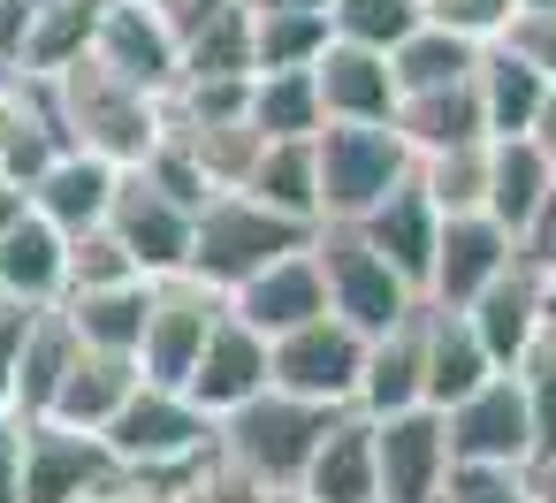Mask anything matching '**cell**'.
<instances>
[{
  "instance_id": "cell-40",
  "label": "cell",
  "mask_w": 556,
  "mask_h": 503,
  "mask_svg": "<svg viewBox=\"0 0 556 503\" xmlns=\"http://www.w3.org/2000/svg\"><path fill=\"white\" fill-rule=\"evenodd\" d=\"M518 389H526V412H533V457L556 450V328H541V343L510 366Z\"/></svg>"
},
{
  "instance_id": "cell-14",
  "label": "cell",
  "mask_w": 556,
  "mask_h": 503,
  "mask_svg": "<svg viewBox=\"0 0 556 503\" xmlns=\"http://www.w3.org/2000/svg\"><path fill=\"white\" fill-rule=\"evenodd\" d=\"M374 465H381V503H442V480H450L442 412L412 404L374 419Z\"/></svg>"
},
{
  "instance_id": "cell-13",
  "label": "cell",
  "mask_w": 556,
  "mask_h": 503,
  "mask_svg": "<svg viewBox=\"0 0 556 503\" xmlns=\"http://www.w3.org/2000/svg\"><path fill=\"white\" fill-rule=\"evenodd\" d=\"M191 222L176 199H161L138 168H123V191H115V214H108V237L130 252V267L146 282H168V275H191Z\"/></svg>"
},
{
  "instance_id": "cell-11",
  "label": "cell",
  "mask_w": 556,
  "mask_h": 503,
  "mask_svg": "<svg viewBox=\"0 0 556 503\" xmlns=\"http://www.w3.org/2000/svg\"><path fill=\"white\" fill-rule=\"evenodd\" d=\"M123 480V465L108 457L100 435L54 427V419H24V503H92Z\"/></svg>"
},
{
  "instance_id": "cell-21",
  "label": "cell",
  "mask_w": 556,
  "mask_h": 503,
  "mask_svg": "<svg viewBox=\"0 0 556 503\" xmlns=\"http://www.w3.org/2000/svg\"><path fill=\"white\" fill-rule=\"evenodd\" d=\"M138 381H146V374H138L130 351H92V343H85V351L70 359V374H62L47 419H54V427H77V435H108V419L130 404Z\"/></svg>"
},
{
  "instance_id": "cell-34",
  "label": "cell",
  "mask_w": 556,
  "mask_h": 503,
  "mask_svg": "<svg viewBox=\"0 0 556 503\" xmlns=\"http://www.w3.org/2000/svg\"><path fill=\"white\" fill-rule=\"evenodd\" d=\"M328 115H320V85L313 70H260L252 77V130L260 138H313Z\"/></svg>"
},
{
  "instance_id": "cell-43",
  "label": "cell",
  "mask_w": 556,
  "mask_h": 503,
  "mask_svg": "<svg viewBox=\"0 0 556 503\" xmlns=\"http://www.w3.org/2000/svg\"><path fill=\"white\" fill-rule=\"evenodd\" d=\"M510 16H518V0H427V24H442L472 47H495L510 32Z\"/></svg>"
},
{
  "instance_id": "cell-51",
  "label": "cell",
  "mask_w": 556,
  "mask_h": 503,
  "mask_svg": "<svg viewBox=\"0 0 556 503\" xmlns=\"http://www.w3.org/2000/svg\"><path fill=\"white\" fill-rule=\"evenodd\" d=\"M526 138H533V146L556 161V85H548V100H541V115H533V130H526Z\"/></svg>"
},
{
  "instance_id": "cell-4",
  "label": "cell",
  "mask_w": 556,
  "mask_h": 503,
  "mask_svg": "<svg viewBox=\"0 0 556 503\" xmlns=\"http://www.w3.org/2000/svg\"><path fill=\"white\" fill-rule=\"evenodd\" d=\"M343 412L336 404H305V397H282V389H260L252 404H237L229 419H222V435H214V450L229 457V465H244L260 488H298L305 480V465H313V450H320V435L336 427Z\"/></svg>"
},
{
  "instance_id": "cell-57",
  "label": "cell",
  "mask_w": 556,
  "mask_h": 503,
  "mask_svg": "<svg viewBox=\"0 0 556 503\" xmlns=\"http://www.w3.org/2000/svg\"><path fill=\"white\" fill-rule=\"evenodd\" d=\"M518 9H556V0H518Z\"/></svg>"
},
{
  "instance_id": "cell-36",
  "label": "cell",
  "mask_w": 556,
  "mask_h": 503,
  "mask_svg": "<svg viewBox=\"0 0 556 503\" xmlns=\"http://www.w3.org/2000/svg\"><path fill=\"white\" fill-rule=\"evenodd\" d=\"M427 24V0H328V32L366 54H396Z\"/></svg>"
},
{
  "instance_id": "cell-42",
  "label": "cell",
  "mask_w": 556,
  "mask_h": 503,
  "mask_svg": "<svg viewBox=\"0 0 556 503\" xmlns=\"http://www.w3.org/2000/svg\"><path fill=\"white\" fill-rule=\"evenodd\" d=\"M442 503H533L526 465H450Z\"/></svg>"
},
{
  "instance_id": "cell-39",
  "label": "cell",
  "mask_w": 556,
  "mask_h": 503,
  "mask_svg": "<svg viewBox=\"0 0 556 503\" xmlns=\"http://www.w3.org/2000/svg\"><path fill=\"white\" fill-rule=\"evenodd\" d=\"M176 138H191V153H199V168H206V184H214V191H244V184H252V168H260V153H267V138H260L252 123L176 130Z\"/></svg>"
},
{
  "instance_id": "cell-50",
  "label": "cell",
  "mask_w": 556,
  "mask_h": 503,
  "mask_svg": "<svg viewBox=\"0 0 556 503\" xmlns=\"http://www.w3.org/2000/svg\"><path fill=\"white\" fill-rule=\"evenodd\" d=\"M526 488H533V503H556V450L526 457Z\"/></svg>"
},
{
  "instance_id": "cell-17",
  "label": "cell",
  "mask_w": 556,
  "mask_h": 503,
  "mask_svg": "<svg viewBox=\"0 0 556 503\" xmlns=\"http://www.w3.org/2000/svg\"><path fill=\"white\" fill-rule=\"evenodd\" d=\"M229 313H237L244 328H260L267 343L290 336V328H305V320H320V313H328V282H320L313 244L290 252V260H275V267H260L252 282H237V290H229Z\"/></svg>"
},
{
  "instance_id": "cell-3",
  "label": "cell",
  "mask_w": 556,
  "mask_h": 503,
  "mask_svg": "<svg viewBox=\"0 0 556 503\" xmlns=\"http://www.w3.org/2000/svg\"><path fill=\"white\" fill-rule=\"evenodd\" d=\"M214 435H222V419L214 412H199L184 389H161V381H138L130 389V404L108 419V457L123 465V473H138V480H184L206 450H214Z\"/></svg>"
},
{
  "instance_id": "cell-8",
  "label": "cell",
  "mask_w": 556,
  "mask_h": 503,
  "mask_svg": "<svg viewBox=\"0 0 556 503\" xmlns=\"http://www.w3.org/2000/svg\"><path fill=\"white\" fill-rule=\"evenodd\" d=\"M267 366H275V389H282V397H305V404H336V412H351V397H358V366H366V336L343 328L336 313H320V320L275 336V343H267Z\"/></svg>"
},
{
  "instance_id": "cell-38",
  "label": "cell",
  "mask_w": 556,
  "mask_h": 503,
  "mask_svg": "<svg viewBox=\"0 0 556 503\" xmlns=\"http://www.w3.org/2000/svg\"><path fill=\"white\" fill-rule=\"evenodd\" d=\"M419 191L442 214H488V138L457 146V153H427L419 161Z\"/></svg>"
},
{
  "instance_id": "cell-2",
  "label": "cell",
  "mask_w": 556,
  "mask_h": 503,
  "mask_svg": "<svg viewBox=\"0 0 556 503\" xmlns=\"http://www.w3.org/2000/svg\"><path fill=\"white\" fill-rule=\"evenodd\" d=\"M305 244H313V222H290L252 191H214L199 206V222H191V275L229 298L237 282H252L260 267H275V260H290Z\"/></svg>"
},
{
  "instance_id": "cell-53",
  "label": "cell",
  "mask_w": 556,
  "mask_h": 503,
  "mask_svg": "<svg viewBox=\"0 0 556 503\" xmlns=\"http://www.w3.org/2000/svg\"><path fill=\"white\" fill-rule=\"evenodd\" d=\"M252 16H282V9H328V0H244Z\"/></svg>"
},
{
  "instance_id": "cell-35",
  "label": "cell",
  "mask_w": 556,
  "mask_h": 503,
  "mask_svg": "<svg viewBox=\"0 0 556 503\" xmlns=\"http://www.w3.org/2000/svg\"><path fill=\"white\" fill-rule=\"evenodd\" d=\"M252 16V9H244ZM328 9H282V16H252V77L260 70H313L328 54Z\"/></svg>"
},
{
  "instance_id": "cell-30",
  "label": "cell",
  "mask_w": 556,
  "mask_h": 503,
  "mask_svg": "<svg viewBox=\"0 0 556 503\" xmlns=\"http://www.w3.org/2000/svg\"><path fill=\"white\" fill-rule=\"evenodd\" d=\"M100 9L108 0H39V24L24 32L16 77H62L70 62H85L100 39Z\"/></svg>"
},
{
  "instance_id": "cell-31",
  "label": "cell",
  "mask_w": 556,
  "mask_h": 503,
  "mask_svg": "<svg viewBox=\"0 0 556 503\" xmlns=\"http://www.w3.org/2000/svg\"><path fill=\"white\" fill-rule=\"evenodd\" d=\"M77 351H85L77 328L62 320V305H47V313L31 320V343H24V366H16V397H9V412H16V419H47V404H54V389H62V374H70Z\"/></svg>"
},
{
  "instance_id": "cell-41",
  "label": "cell",
  "mask_w": 556,
  "mask_h": 503,
  "mask_svg": "<svg viewBox=\"0 0 556 503\" xmlns=\"http://www.w3.org/2000/svg\"><path fill=\"white\" fill-rule=\"evenodd\" d=\"M275 488H260L244 465H229L222 450H206L184 480H176V503H267Z\"/></svg>"
},
{
  "instance_id": "cell-56",
  "label": "cell",
  "mask_w": 556,
  "mask_h": 503,
  "mask_svg": "<svg viewBox=\"0 0 556 503\" xmlns=\"http://www.w3.org/2000/svg\"><path fill=\"white\" fill-rule=\"evenodd\" d=\"M548 328H556V275H548Z\"/></svg>"
},
{
  "instance_id": "cell-33",
  "label": "cell",
  "mask_w": 556,
  "mask_h": 503,
  "mask_svg": "<svg viewBox=\"0 0 556 503\" xmlns=\"http://www.w3.org/2000/svg\"><path fill=\"white\" fill-rule=\"evenodd\" d=\"M252 199H267L275 214H290V222H313L320 229V176H313V138H267V153H260V168H252V184H244Z\"/></svg>"
},
{
  "instance_id": "cell-15",
  "label": "cell",
  "mask_w": 556,
  "mask_h": 503,
  "mask_svg": "<svg viewBox=\"0 0 556 503\" xmlns=\"http://www.w3.org/2000/svg\"><path fill=\"white\" fill-rule=\"evenodd\" d=\"M465 320H472V336H480V351L510 374L533 343H541V328H548V275L533 267V260H518L510 275H495L472 305H465Z\"/></svg>"
},
{
  "instance_id": "cell-6",
  "label": "cell",
  "mask_w": 556,
  "mask_h": 503,
  "mask_svg": "<svg viewBox=\"0 0 556 503\" xmlns=\"http://www.w3.org/2000/svg\"><path fill=\"white\" fill-rule=\"evenodd\" d=\"M313 260H320V282H328V313H336L343 328H358V336H381V328H396V320L419 305V290H412L351 222H320V229H313Z\"/></svg>"
},
{
  "instance_id": "cell-16",
  "label": "cell",
  "mask_w": 556,
  "mask_h": 503,
  "mask_svg": "<svg viewBox=\"0 0 556 503\" xmlns=\"http://www.w3.org/2000/svg\"><path fill=\"white\" fill-rule=\"evenodd\" d=\"M260 389H275L267 336H260V328H244L237 313H222V320H214V336H206V351H199V366H191V381H184V397H191L199 412L229 419V412H237V404H252Z\"/></svg>"
},
{
  "instance_id": "cell-5",
  "label": "cell",
  "mask_w": 556,
  "mask_h": 503,
  "mask_svg": "<svg viewBox=\"0 0 556 503\" xmlns=\"http://www.w3.org/2000/svg\"><path fill=\"white\" fill-rule=\"evenodd\" d=\"M412 168H419V161H412V146L396 138V123H320V130H313L320 222H366Z\"/></svg>"
},
{
  "instance_id": "cell-9",
  "label": "cell",
  "mask_w": 556,
  "mask_h": 503,
  "mask_svg": "<svg viewBox=\"0 0 556 503\" xmlns=\"http://www.w3.org/2000/svg\"><path fill=\"white\" fill-rule=\"evenodd\" d=\"M526 260V244L495 222V214H442V237H434V267H427V305L442 313H465L495 275H510Z\"/></svg>"
},
{
  "instance_id": "cell-24",
  "label": "cell",
  "mask_w": 556,
  "mask_h": 503,
  "mask_svg": "<svg viewBox=\"0 0 556 503\" xmlns=\"http://www.w3.org/2000/svg\"><path fill=\"white\" fill-rule=\"evenodd\" d=\"M298 495H313V503H381V465H374V419L366 412H343L320 435Z\"/></svg>"
},
{
  "instance_id": "cell-20",
  "label": "cell",
  "mask_w": 556,
  "mask_h": 503,
  "mask_svg": "<svg viewBox=\"0 0 556 503\" xmlns=\"http://www.w3.org/2000/svg\"><path fill=\"white\" fill-rule=\"evenodd\" d=\"M419 313H427V298L396 320V328H381V336H366V366H358V397H351V412H366V419H389V412H412V404H427V366H419Z\"/></svg>"
},
{
  "instance_id": "cell-37",
  "label": "cell",
  "mask_w": 556,
  "mask_h": 503,
  "mask_svg": "<svg viewBox=\"0 0 556 503\" xmlns=\"http://www.w3.org/2000/svg\"><path fill=\"white\" fill-rule=\"evenodd\" d=\"M184 77H252V16L244 0L214 9L199 32H184Z\"/></svg>"
},
{
  "instance_id": "cell-28",
  "label": "cell",
  "mask_w": 556,
  "mask_h": 503,
  "mask_svg": "<svg viewBox=\"0 0 556 503\" xmlns=\"http://www.w3.org/2000/svg\"><path fill=\"white\" fill-rule=\"evenodd\" d=\"M472 92H480L488 138H526L533 115H541V100H548V77H541L526 54H510V47L495 39V47L480 54V70H472Z\"/></svg>"
},
{
  "instance_id": "cell-45",
  "label": "cell",
  "mask_w": 556,
  "mask_h": 503,
  "mask_svg": "<svg viewBox=\"0 0 556 503\" xmlns=\"http://www.w3.org/2000/svg\"><path fill=\"white\" fill-rule=\"evenodd\" d=\"M47 305H24V298H0V412L16 397V366H24V343H31V320Z\"/></svg>"
},
{
  "instance_id": "cell-44",
  "label": "cell",
  "mask_w": 556,
  "mask_h": 503,
  "mask_svg": "<svg viewBox=\"0 0 556 503\" xmlns=\"http://www.w3.org/2000/svg\"><path fill=\"white\" fill-rule=\"evenodd\" d=\"M138 267H130V252L108 237V229H92V237H70V290H108V282H130ZM62 290V298H70Z\"/></svg>"
},
{
  "instance_id": "cell-18",
  "label": "cell",
  "mask_w": 556,
  "mask_h": 503,
  "mask_svg": "<svg viewBox=\"0 0 556 503\" xmlns=\"http://www.w3.org/2000/svg\"><path fill=\"white\" fill-rule=\"evenodd\" d=\"M351 229H358V237H366V244H374V252H381V260L427 298V267H434V237H442V206L419 191V168H412V176H404L366 222H351Z\"/></svg>"
},
{
  "instance_id": "cell-19",
  "label": "cell",
  "mask_w": 556,
  "mask_h": 503,
  "mask_svg": "<svg viewBox=\"0 0 556 503\" xmlns=\"http://www.w3.org/2000/svg\"><path fill=\"white\" fill-rule=\"evenodd\" d=\"M115 191H123V168H108V161H92V153L70 146V153L31 184V214L54 222L62 237H92V229H108Z\"/></svg>"
},
{
  "instance_id": "cell-25",
  "label": "cell",
  "mask_w": 556,
  "mask_h": 503,
  "mask_svg": "<svg viewBox=\"0 0 556 503\" xmlns=\"http://www.w3.org/2000/svg\"><path fill=\"white\" fill-rule=\"evenodd\" d=\"M548 184H556V161L533 146V138H488V214L526 244L541 206H548Z\"/></svg>"
},
{
  "instance_id": "cell-29",
  "label": "cell",
  "mask_w": 556,
  "mask_h": 503,
  "mask_svg": "<svg viewBox=\"0 0 556 503\" xmlns=\"http://www.w3.org/2000/svg\"><path fill=\"white\" fill-rule=\"evenodd\" d=\"M146 313H153V282H146V275L108 282V290H70V298H62V320L77 328V343H92V351H130V359H138Z\"/></svg>"
},
{
  "instance_id": "cell-23",
  "label": "cell",
  "mask_w": 556,
  "mask_h": 503,
  "mask_svg": "<svg viewBox=\"0 0 556 503\" xmlns=\"http://www.w3.org/2000/svg\"><path fill=\"white\" fill-rule=\"evenodd\" d=\"M419 366H427V412H450V404L472 397L488 374H503V366L480 351L472 320H465V313H442V305L419 313Z\"/></svg>"
},
{
  "instance_id": "cell-49",
  "label": "cell",
  "mask_w": 556,
  "mask_h": 503,
  "mask_svg": "<svg viewBox=\"0 0 556 503\" xmlns=\"http://www.w3.org/2000/svg\"><path fill=\"white\" fill-rule=\"evenodd\" d=\"M100 503H176V488H168V480H138V473H123Z\"/></svg>"
},
{
  "instance_id": "cell-55",
  "label": "cell",
  "mask_w": 556,
  "mask_h": 503,
  "mask_svg": "<svg viewBox=\"0 0 556 503\" xmlns=\"http://www.w3.org/2000/svg\"><path fill=\"white\" fill-rule=\"evenodd\" d=\"M267 503H313V495H298V488H282V495H267Z\"/></svg>"
},
{
  "instance_id": "cell-46",
  "label": "cell",
  "mask_w": 556,
  "mask_h": 503,
  "mask_svg": "<svg viewBox=\"0 0 556 503\" xmlns=\"http://www.w3.org/2000/svg\"><path fill=\"white\" fill-rule=\"evenodd\" d=\"M503 47H510V54H526V62L556 85V9H518V16H510V32H503Z\"/></svg>"
},
{
  "instance_id": "cell-48",
  "label": "cell",
  "mask_w": 556,
  "mask_h": 503,
  "mask_svg": "<svg viewBox=\"0 0 556 503\" xmlns=\"http://www.w3.org/2000/svg\"><path fill=\"white\" fill-rule=\"evenodd\" d=\"M153 9H161V16H168V32L184 39V32H199L214 9H229V0H153Z\"/></svg>"
},
{
  "instance_id": "cell-47",
  "label": "cell",
  "mask_w": 556,
  "mask_h": 503,
  "mask_svg": "<svg viewBox=\"0 0 556 503\" xmlns=\"http://www.w3.org/2000/svg\"><path fill=\"white\" fill-rule=\"evenodd\" d=\"M0 503H24V419L0 412Z\"/></svg>"
},
{
  "instance_id": "cell-12",
  "label": "cell",
  "mask_w": 556,
  "mask_h": 503,
  "mask_svg": "<svg viewBox=\"0 0 556 503\" xmlns=\"http://www.w3.org/2000/svg\"><path fill=\"white\" fill-rule=\"evenodd\" d=\"M92 62L115 70L138 92L168 100L176 77H184V39L168 32V16L153 9V0H108V9H100V39H92Z\"/></svg>"
},
{
  "instance_id": "cell-52",
  "label": "cell",
  "mask_w": 556,
  "mask_h": 503,
  "mask_svg": "<svg viewBox=\"0 0 556 503\" xmlns=\"http://www.w3.org/2000/svg\"><path fill=\"white\" fill-rule=\"evenodd\" d=\"M24 214H31V199H24L16 184H0V237H9V229H16Z\"/></svg>"
},
{
  "instance_id": "cell-1",
  "label": "cell",
  "mask_w": 556,
  "mask_h": 503,
  "mask_svg": "<svg viewBox=\"0 0 556 503\" xmlns=\"http://www.w3.org/2000/svg\"><path fill=\"white\" fill-rule=\"evenodd\" d=\"M39 85H47V108H54L62 138H70L77 153L108 161V168H146V153L168 138L161 100L138 92V85H123L115 70H100L92 54L70 62L62 77H39Z\"/></svg>"
},
{
  "instance_id": "cell-7",
  "label": "cell",
  "mask_w": 556,
  "mask_h": 503,
  "mask_svg": "<svg viewBox=\"0 0 556 503\" xmlns=\"http://www.w3.org/2000/svg\"><path fill=\"white\" fill-rule=\"evenodd\" d=\"M222 313H229V298L206 290L199 275H168V282H153V313H146V336H138V374L161 381V389H184Z\"/></svg>"
},
{
  "instance_id": "cell-27",
  "label": "cell",
  "mask_w": 556,
  "mask_h": 503,
  "mask_svg": "<svg viewBox=\"0 0 556 503\" xmlns=\"http://www.w3.org/2000/svg\"><path fill=\"white\" fill-rule=\"evenodd\" d=\"M389 123H396V138L412 146V161H427V153H457V146H480V138H488V115H480V92H472V85L404 92Z\"/></svg>"
},
{
  "instance_id": "cell-10",
  "label": "cell",
  "mask_w": 556,
  "mask_h": 503,
  "mask_svg": "<svg viewBox=\"0 0 556 503\" xmlns=\"http://www.w3.org/2000/svg\"><path fill=\"white\" fill-rule=\"evenodd\" d=\"M450 435V465H526L533 457V412L518 374H488L472 397H457L442 412Z\"/></svg>"
},
{
  "instance_id": "cell-32",
  "label": "cell",
  "mask_w": 556,
  "mask_h": 503,
  "mask_svg": "<svg viewBox=\"0 0 556 503\" xmlns=\"http://www.w3.org/2000/svg\"><path fill=\"white\" fill-rule=\"evenodd\" d=\"M480 54L488 47H472V39H457V32H442V24H419L396 54H389V70H396V100L404 92H442V85H472V70H480Z\"/></svg>"
},
{
  "instance_id": "cell-22",
  "label": "cell",
  "mask_w": 556,
  "mask_h": 503,
  "mask_svg": "<svg viewBox=\"0 0 556 503\" xmlns=\"http://www.w3.org/2000/svg\"><path fill=\"white\" fill-rule=\"evenodd\" d=\"M313 85H320V115L328 123H389L396 115V70H389V54L328 39V54L313 62Z\"/></svg>"
},
{
  "instance_id": "cell-54",
  "label": "cell",
  "mask_w": 556,
  "mask_h": 503,
  "mask_svg": "<svg viewBox=\"0 0 556 503\" xmlns=\"http://www.w3.org/2000/svg\"><path fill=\"white\" fill-rule=\"evenodd\" d=\"M526 260H533L541 275H556V237H541V244H526Z\"/></svg>"
},
{
  "instance_id": "cell-26",
  "label": "cell",
  "mask_w": 556,
  "mask_h": 503,
  "mask_svg": "<svg viewBox=\"0 0 556 503\" xmlns=\"http://www.w3.org/2000/svg\"><path fill=\"white\" fill-rule=\"evenodd\" d=\"M70 290V237L39 214H24L9 237H0V298H24V305H62Z\"/></svg>"
}]
</instances>
